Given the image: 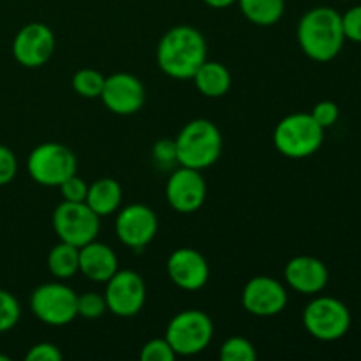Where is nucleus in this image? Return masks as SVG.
<instances>
[{
  "instance_id": "obj_21",
  "label": "nucleus",
  "mask_w": 361,
  "mask_h": 361,
  "mask_svg": "<svg viewBox=\"0 0 361 361\" xmlns=\"http://www.w3.org/2000/svg\"><path fill=\"white\" fill-rule=\"evenodd\" d=\"M243 16L257 27L279 23L286 11V0H236Z\"/></svg>"
},
{
  "instance_id": "obj_22",
  "label": "nucleus",
  "mask_w": 361,
  "mask_h": 361,
  "mask_svg": "<svg viewBox=\"0 0 361 361\" xmlns=\"http://www.w3.org/2000/svg\"><path fill=\"white\" fill-rule=\"evenodd\" d=\"M48 270L59 281H67L80 271V249L67 242H59L48 254Z\"/></svg>"
},
{
  "instance_id": "obj_9",
  "label": "nucleus",
  "mask_w": 361,
  "mask_h": 361,
  "mask_svg": "<svg viewBox=\"0 0 361 361\" xmlns=\"http://www.w3.org/2000/svg\"><path fill=\"white\" fill-rule=\"evenodd\" d=\"M30 309L41 323L66 326L78 317V295L62 282H46L32 293Z\"/></svg>"
},
{
  "instance_id": "obj_33",
  "label": "nucleus",
  "mask_w": 361,
  "mask_h": 361,
  "mask_svg": "<svg viewBox=\"0 0 361 361\" xmlns=\"http://www.w3.org/2000/svg\"><path fill=\"white\" fill-rule=\"evenodd\" d=\"M27 361H60L62 360V351L51 342H39L32 345L30 351L25 355Z\"/></svg>"
},
{
  "instance_id": "obj_19",
  "label": "nucleus",
  "mask_w": 361,
  "mask_h": 361,
  "mask_svg": "<svg viewBox=\"0 0 361 361\" xmlns=\"http://www.w3.org/2000/svg\"><path fill=\"white\" fill-rule=\"evenodd\" d=\"M194 85L201 95L208 99H219L231 88V73L228 67L215 60H204L192 76Z\"/></svg>"
},
{
  "instance_id": "obj_16",
  "label": "nucleus",
  "mask_w": 361,
  "mask_h": 361,
  "mask_svg": "<svg viewBox=\"0 0 361 361\" xmlns=\"http://www.w3.org/2000/svg\"><path fill=\"white\" fill-rule=\"evenodd\" d=\"M166 268H168V275L173 284L178 286L183 291H200L210 279V267H208L207 257L190 247L175 250L169 256Z\"/></svg>"
},
{
  "instance_id": "obj_20",
  "label": "nucleus",
  "mask_w": 361,
  "mask_h": 361,
  "mask_svg": "<svg viewBox=\"0 0 361 361\" xmlns=\"http://www.w3.org/2000/svg\"><path fill=\"white\" fill-rule=\"evenodd\" d=\"M122 185L116 182L115 178H99L94 183L88 185L87 197L85 203L99 215V217H106V215L115 214L122 204Z\"/></svg>"
},
{
  "instance_id": "obj_10",
  "label": "nucleus",
  "mask_w": 361,
  "mask_h": 361,
  "mask_svg": "<svg viewBox=\"0 0 361 361\" xmlns=\"http://www.w3.org/2000/svg\"><path fill=\"white\" fill-rule=\"evenodd\" d=\"M106 307L118 317H133L143 309L147 300V286L143 277L133 270H116L106 282Z\"/></svg>"
},
{
  "instance_id": "obj_23",
  "label": "nucleus",
  "mask_w": 361,
  "mask_h": 361,
  "mask_svg": "<svg viewBox=\"0 0 361 361\" xmlns=\"http://www.w3.org/2000/svg\"><path fill=\"white\" fill-rule=\"evenodd\" d=\"M106 76H102L99 71L90 69H80L74 73L73 76V88L78 95L85 99H95L101 97V92L104 88Z\"/></svg>"
},
{
  "instance_id": "obj_34",
  "label": "nucleus",
  "mask_w": 361,
  "mask_h": 361,
  "mask_svg": "<svg viewBox=\"0 0 361 361\" xmlns=\"http://www.w3.org/2000/svg\"><path fill=\"white\" fill-rule=\"evenodd\" d=\"M207 6L214 7V9H226V7L233 6V4L236 2V0H203Z\"/></svg>"
},
{
  "instance_id": "obj_1",
  "label": "nucleus",
  "mask_w": 361,
  "mask_h": 361,
  "mask_svg": "<svg viewBox=\"0 0 361 361\" xmlns=\"http://www.w3.org/2000/svg\"><path fill=\"white\" fill-rule=\"evenodd\" d=\"M207 56V39L197 28L189 25L169 28L157 46L159 69L175 80H192Z\"/></svg>"
},
{
  "instance_id": "obj_28",
  "label": "nucleus",
  "mask_w": 361,
  "mask_h": 361,
  "mask_svg": "<svg viewBox=\"0 0 361 361\" xmlns=\"http://www.w3.org/2000/svg\"><path fill=\"white\" fill-rule=\"evenodd\" d=\"M60 194H62L63 201H73V203H81L85 201L88 192V183L85 182L81 176L73 175L67 180H63L59 185Z\"/></svg>"
},
{
  "instance_id": "obj_8",
  "label": "nucleus",
  "mask_w": 361,
  "mask_h": 361,
  "mask_svg": "<svg viewBox=\"0 0 361 361\" xmlns=\"http://www.w3.org/2000/svg\"><path fill=\"white\" fill-rule=\"evenodd\" d=\"M99 215L85 201L73 203L62 201L53 210L51 224L60 242H67L74 247H83L97 238L101 221Z\"/></svg>"
},
{
  "instance_id": "obj_18",
  "label": "nucleus",
  "mask_w": 361,
  "mask_h": 361,
  "mask_svg": "<svg viewBox=\"0 0 361 361\" xmlns=\"http://www.w3.org/2000/svg\"><path fill=\"white\" fill-rule=\"evenodd\" d=\"M118 270V257L106 243L88 242L80 247V271L92 282H108Z\"/></svg>"
},
{
  "instance_id": "obj_2",
  "label": "nucleus",
  "mask_w": 361,
  "mask_h": 361,
  "mask_svg": "<svg viewBox=\"0 0 361 361\" xmlns=\"http://www.w3.org/2000/svg\"><path fill=\"white\" fill-rule=\"evenodd\" d=\"M298 42L309 59L316 62L334 60L345 42L342 14L328 6L307 11L298 23Z\"/></svg>"
},
{
  "instance_id": "obj_29",
  "label": "nucleus",
  "mask_w": 361,
  "mask_h": 361,
  "mask_svg": "<svg viewBox=\"0 0 361 361\" xmlns=\"http://www.w3.org/2000/svg\"><path fill=\"white\" fill-rule=\"evenodd\" d=\"M312 118L319 123L323 129H330L337 123L338 116H341V109H338L337 102L334 101H321L314 106V109L310 111Z\"/></svg>"
},
{
  "instance_id": "obj_11",
  "label": "nucleus",
  "mask_w": 361,
  "mask_h": 361,
  "mask_svg": "<svg viewBox=\"0 0 361 361\" xmlns=\"http://www.w3.org/2000/svg\"><path fill=\"white\" fill-rule=\"evenodd\" d=\"M55 51V34L44 23H27L13 39V56L20 66L37 69L44 66Z\"/></svg>"
},
{
  "instance_id": "obj_6",
  "label": "nucleus",
  "mask_w": 361,
  "mask_h": 361,
  "mask_svg": "<svg viewBox=\"0 0 361 361\" xmlns=\"http://www.w3.org/2000/svg\"><path fill=\"white\" fill-rule=\"evenodd\" d=\"M78 161L69 147L62 143H41L27 159V171L35 183L59 187L63 180L76 175Z\"/></svg>"
},
{
  "instance_id": "obj_30",
  "label": "nucleus",
  "mask_w": 361,
  "mask_h": 361,
  "mask_svg": "<svg viewBox=\"0 0 361 361\" xmlns=\"http://www.w3.org/2000/svg\"><path fill=\"white\" fill-rule=\"evenodd\" d=\"M152 157L162 168H169L173 164H178L176 157V143L175 140H159L152 148Z\"/></svg>"
},
{
  "instance_id": "obj_12",
  "label": "nucleus",
  "mask_w": 361,
  "mask_h": 361,
  "mask_svg": "<svg viewBox=\"0 0 361 361\" xmlns=\"http://www.w3.org/2000/svg\"><path fill=\"white\" fill-rule=\"evenodd\" d=\"M207 182L200 169L180 166L171 173L166 183V200L178 214H194L207 200Z\"/></svg>"
},
{
  "instance_id": "obj_3",
  "label": "nucleus",
  "mask_w": 361,
  "mask_h": 361,
  "mask_svg": "<svg viewBox=\"0 0 361 361\" xmlns=\"http://www.w3.org/2000/svg\"><path fill=\"white\" fill-rule=\"evenodd\" d=\"M175 143L178 164L200 171L214 166L222 154L221 130L207 118H196L185 123L175 137Z\"/></svg>"
},
{
  "instance_id": "obj_17",
  "label": "nucleus",
  "mask_w": 361,
  "mask_h": 361,
  "mask_svg": "<svg viewBox=\"0 0 361 361\" xmlns=\"http://www.w3.org/2000/svg\"><path fill=\"white\" fill-rule=\"evenodd\" d=\"M286 282L300 295H317L330 281L328 267L314 256H296L284 268Z\"/></svg>"
},
{
  "instance_id": "obj_15",
  "label": "nucleus",
  "mask_w": 361,
  "mask_h": 361,
  "mask_svg": "<svg viewBox=\"0 0 361 361\" xmlns=\"http://www.w3.org/2000/svg\"><path fill=\"white\" fill-rule=\"evenodd\" d=\"M101 99L115 115H134L145 104V87L134 74L115 73L106 78Z\"/></svg>"
},
{
  "instance_id": "obj_36",
  "label": "nucleus",
  "mask_w": 361,
  "mask_h": 361,
  "mask_svg": "<svg viewBox=\"0 0 361 361\" xmlns=\"http://www.w3.org/2000/svg\"><path fill=\"white\" fill-rule=\"evenodd\" d=\"M342 2H351V0H342Z\"/></svg>"
},
{
  "instance_id": "obj_25",
  "label": "nucleus",
  "mask_w": 361,
  "mask_h": 361,
  "mask_svg": "<svg viewBox=\"0 0 361 361\" xmlns=\"http://www.w3.org/2000/svg\"><path fill=\"white\" fill-rule=\"evenodd\" d=\"M21 317V307L18 300L6 289H0V334L13 330Z\"/></svg>"
},
{
  "instance_id": "obj_5",
  "label": "nucleus",
  "mask_w": 361,
  "mask_h": 361,
  "mask_svg": "<svg viewBox=\"0 0 361 361\" xmlns=\"http://www.w3.org/2000/svg\"><path fill=\"white\" fill-rule=\"evenodd\" d=\"M214 338V323L203 310H182L169 321L166 341L176 356H194L203 353Z\"/></svg>"
},
{
  "instance_id": "obj_7",
  "label": "nucleus",
  "mask_w": 361,
  "mask_h": 361,
  "mask_svg": "<svg viewBox=\"0 0 361 361\" xmlns=\"http://www.w3.org/2000/svg\"><path fill=\"white\" fill-rule=\"evenodd\" d=\"M303 324L317 341L334 342L344 337L351 328V312L341 300L319 296L303 310Z\"/></svg>"
},
{
  "instance_id": "obj_32",
  "label": "nucleus",
  "mask_w": 361,
  "mask_h": 361,
  "mask_svg": "<svg viewBox=\"0 0 361 361\" xmlns=\"http://www.w3.org/2000/svg\"><path fill=\"white\" fill-rule=\"evenodd\" d=\"M342 28L345 39L361 44V6L351 7L342 14Z\"/></svg>"
},
{
  "instance_id": "obj_31",
  "label": "nucleus",
  "mask_w": 361,
  "mask_h": 361,
  "mask_svg": "<svg viewBox=\"0 0 361 361\" xmlns=\"http://www.w3.org/2000/svg\"><path fill=\"white\" fill-rule=\"evenodd\" d=\"M18 173V159L14 152L6 145H0V187L14 180Z\"/></svg>"
},
{
  "instance_id": "obj_26",
  "label": "nucleus",
  "mask_w": 361,
  "mask_h": 361,
  "mask_svg": "<svg viewBox=\"0 0 361 361\" xmlns=\"http://www.w3.org/2000/svg\"><path fill=\"white\" fill-rule=\"evenodd\" d=\"M106 310H108V307H106L104 295L101 296L97 293H85V295L78 296V316H81L83 319H99V317L104 316Z\"/></svg>"
},
{
  "instance_id": "obj_13",
  "label": "nucleus",
  "mask_w": 361,
  "mask_h": 361,
  "mask_svg": "<svg viewBox=\"0 0 361 361\" xmlns=\"http://www.w3.org/2000/svg\"><path fill=\"white\" fill-rule=\"evenodd\" d=\"M159 221L155 212L143 203H133L122 208L115 222V233L129 249L147 247L157 235Z\"/></svg>"
},
{
  "instance_id": "obj_24",
  "label": "nucleus",
  "mask_w": 361,
  "mask_h": 361,
  "mask_svg": "<svg viewBox=\"0 0 361 361\" xmlns=\"http://www.w3.org/2000/svg\"><path fill=\"white\" fill-rule=\"evenodd\" d=\"M222 361H256L257 351L250 341L243 337H231L222 344L219 353Z\"/></svg>"
},
{
  "instance_id": "obj_4",
  "label": "nucleus",
  "mask_w": 361,
  "mask_h": 361,
  "mask_svg": "<svg viewBox=\"0 0 361 361\" xmlns=\"http://www.w3.org/2000/svg\"><path fill=\"white\" fill-rule=\"evenodd\" d=\"M324 141V129L310 113L284 116L274 130V145L284 157L305 159L316 154Z\"/></svg>"
},
{
  "instance_id": "obj_35",
  "label": "nucleus",
  "mask_w": 361,
  "mask_h": 361,
  "mask_svg": "<svg viewBox=\"0 0 361 361\" xmlns=\"http://www.w3.org/2000/svg\"><path fill=\"white\" fill-rule=\"evenodd\" d=\"M0 361H9V358L6 355H0Z\"/></svg>"
},
{
  "instance_id": "obj_14",
  "label": "nucleus",
  "mask_w": 361,
  "mask_h": 361,
  "mask_svg": "<svg viewBox=\"0 0 361 361\" xmlns=\"http://www.w3.org/2000/svg\"><path fill=\"white\" fill-rule=\"evenodd\" d=\"M242 305L252 316H277L288 305V291L277 279L257 275L243 288Z\"/></svg>"
},
{
  "instance_id": "obj_27",
  "label": "nucleus",
  "mask_w": 361,
  "mask_h": 361,
  "mask_svg": "<svg viewBox=\"0 0 361 361\" xmlns=\"http://www.w3.org/2000/svg\"><path fill=\"white\" fill-rule=\"evenodd\" d=\"M140 358L143 361H173L176 358V353L164 338H152L141 349Z\"/></svg>"
}]
</instances>
